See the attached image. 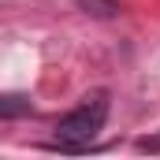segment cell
I'll list each match as a JSON object with an SVG mask.
<instances>
[{"mask_svg": "<svg viewBox=\"0 0 160 160\" xmlns=\"http://www.w3.org/2000/svg\"><path fill=\"white\" fill-rule=\"evenodd\" d=\"M138 149H149V153H157V149H160V134H157V138H145V142H138Z\"/></svg>", "mask_w": 160, "mask_h": 160, "instance_id": "obj_4", "label": "cell"}, {"mask_svg": "<svg viewBox=\"0 0 160 160\" xmlns=\"http://www.w3.org/2000/svg\"><path fill=\"white\" fill-rule=\"evenodd\" d=\"M108 119V93L104 89H97V93H89V97H82V104L75 112H67L63 119L56 123V145L60 149H86L97 134H101V127Z\"/></svg>", "mask_w": 160, "mask_h": 160, "instance_id": "obj_1", "label": "cell"}, {"mask_svg": "<svg viewBox=\"0 0 160 160\" xmlns=\"http://www.w3.org/2000/svg\"><path fill=\"white\" fill-rule=\"evenodd\" d=\"M86 15H101V19H112V15H119V4L116 0H75Z\"/></svg>", "mask_w": 160, "mask_h": 160, "instance_id": "obj_3", "label": "cell"}, {"mask_svg": "<svg viewBox=\"0 0 160 160\" xmlns=\"http://www.w3.org/2000/svg\"><path fill=\"white\" fill-rule=\"evenodd\" d=\"M30 112V97L26 93H0V119H19Z\"/></svg>", "mask_w": 160, "mask_h": 160, "instance_id": "obj_2", "label": "cell"}]
</instances>
